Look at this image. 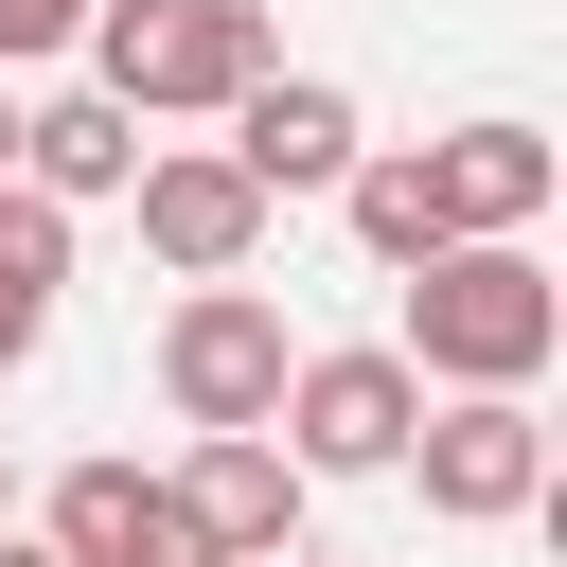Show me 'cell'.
<instances>
[{
    "mask_svg": "<svg viewBox=\"0 0 567 567\" xmlns=\"http://www.w3.org/2000/svg\"><path fill=\"white\" fill-rule=\"evenodd\" d=\"M71 53H89V89H106L124 124H195V106L230 124V106L284 71V53H266V0H89Z\"/></svg>",
    "mask_w": 567,
    "mask_h": 567,
    "instance_id": "cell-2",
    "label": "cell"
},
{
    "mask_svg": "<svg viewBox=\"0 0 567 567\" xmlns=\"http://www.w3.org/2000/svg\"><path fill=\"white\" fill-rule=\"evenodd\" d=\"M142 248L177 266V284H248V248H266V195L213 159V142H142Z\"/></svg>",
    "mask_w": 567,
    "mask_h": 567,
    "instance_id": "cell-7",
    "label": "cell"
},
{
    "mask_svg": "<svg viewBox=\"0 0 567 567\" xmlns=\"http://www.w3.org/2000/svg\"><path fill=\"white\" fill-rule=\"evenodd\" d=\"M124 177H142V124H124L106 89H53V106H18V195L89 213V195H124Z\"/></svg>",
    "mask_w": 567,
    "mask_h": 567,
    "instance_id": "cell-11",
    "label": "cell"
},
{
    "mask_svg": "<svg viewBox=\"0 0 567 567\" xmlns=\"http://www.w3.org/2000/svg\"><path fill=\"white\" fill-rule=\"evenodd\" d=\"M337 213H354V248H372V266H443V248H461V230H443V195H425V142H408V159H354V177H337Z\"/></svg>",
    "mask_w": 567,
    "mask_h": 567,
    "instance_id": "cell-13",
    "label": "cell"
},
{
    "mask_svg": "<svg viewBox=\"0 0 567 567\" xmlns=\"http://www.w3.org/2000/svg\"><path fill=\"white\" fill-rule=\"evenodd\" d=\"M0 496H18V478H0Z\"/></svg>",
    "mask_w": 567,
    "mask_h": 567,
    "instance_id": "cell-17",
    "label": "cell"
},
{
    "mask_svg": "<svg viewBox=\"0 0 567 567\" xmlns=\"http://www.w3.org/2000/svg\"><path fill=\"white\" fill-rule=\"evenodd\" d=\"M159 496H177V532H195L213 567H301V496H319V478H301L284 443H195Z\"/></svg>",
    "mask_w": 567,
    "mask_h": 567,
    "instance_id": "cell-8",
    "label": "cell"
},
{
    "mask_svg": "<svg viewBox=\"0 0 567 567\" xmlns=\"http://www.w3.org/2000/svg\"><path fill=\"white\" fill-rule=\"evenodd\" d=\"M549 177H567V159H549V124H514V106H496V124H461V142H425V195H443V230H461V248H532Z\"/></svg>",
    "mask_w": 567,
    "mask_h": 567,
    "instance_id": "cell-9",
    "label": "cell"
},
{
    "mask_svg": "<svg viewBox=\"0 0 567 567\" xmlns=\"http://www.w3.org/2000/svg\"><path fill=\"white\" fill-rule=\"evenodd\" d=\"M53 567H213L195 532H177V496L142 478V461H71L53 478V532H35Z\"/></svg>",
    "mask_w": 567,
    "mask_h": 567,
    "instance_id": "cell-10",
    "label": "cell"
},
{
    "mask_svg": "<svg viewBox=\"0 0 567 567\" xmlns=\"http://www.w3.org/2000/svg\"><path fill=\"white\" fill-rule=\"evenodd\" d=\"M408 390H532L549 354H567V284L532 266V248H443V266H408Z\"/></svg>",
    "mask_w": 567,
    "mask_h": 567,
    "instance_id": "cell-1",
    "label": "cell"
},
{
    "mask_svg": "<svg viewBox=\"0 0 567 567\" xmlns=\"http://www.w3.org/2000/svg\"><path fill=\"white\" fill-rule=\"evenodd\" d=\"M89 35V0H0V71H35V53H71Z\"/></svg>",
    "mask_w": 567,
    "mask_h": 567,
    "instance_id": "cell-14",
    "label": "cell"
},
{
    "mask_svg": "<svg viewBox=\"0 0 567 567\" xmlns=\"http://www.w3.org/2000/svg\"><path fill=\"white\" fill-rule=\"evenodd\" d=\"M0 567H53V549H18V532H0Z\"/></svg>",
    "mask_w": 567,
    "mask_h": 567,
    "instance_id": "cell-16",
    "label": "cell"
},
{
    "mask_svg": "<svg viewBox=\"0 0 567 567\" xmlns=\"http://www.w3.org/2000/svg\"><path fill=\"white\" fill-rule=\"evenodd\" d=\"M390 478H425L443 532H514V514L549 496V425H532V390H443V408L408 425Z\"/></svg>",
    "mask_w": 567,
    "mask_h": 567,
    "instance_id": "cell-5",
    "label": "cell"
},
{
    "mask_svg": "<svg viewBox=\"0 0 567 567\" xmlns=\"http://www.w3.org/2000/svg\"><path fill=\"white\" fill-rule=\"evenodd\" d=\"M213 159H230V177L284 213V195H337L372 142H354V89H337V71H266V89L230 106V142H213Z\"/></svg>",
    "mask_w": 567,
    "mask_h": 567,
    "instance_id": "cell-6",
    "label": "cell"
},
{
    "mask_svg": "<svg viewBox=\"0 0 567 567\" xmlns=\"http://www.w3.org/2000/svg\"><path fill=\"white\" fill-rule=\"evenodd\" d=\"M284 372H301V337H284L266 284H177V319H159V408H177L195 443H266Z\"/></svg>",
    "mask_w": 567,
    "mask_h": 567,
    "instance_id": "cell-3",
    "label": "cell"
},
{
    "mask_svg": "<svg viewBox=\"0 0 567 567\" xmlns=\"http://www.w3.org/2000/svg\"><path fill=\"white\" fill-rule=\"evenodd\" d=\"M53 301H71V213L0 177V372H18L35 337H53Z\"/></svg>",
    "mask_w": 567,
    "mask_h": 567,
    "instance_id": "cell-12",
    "label": "cell"
},
{
    "mask_svg": "<svg viewBox=\"0 0 567 567\" xmlns=\"http://www.w3.org/2000/svg\"><path fill=\"white\" fill-rule=\"evenodd\" d=\"M0 177H18V89H0Z\"/></svg>",
    "mask_w": 567,
    "mask_h": 567,
    "instance_id": "cell-15",
    "label": "cell"
},
{
    "mask_svg": "<svg viewBox=\"0 0 567 567\" xmlns=\"http://www.w3.org/2000/svg\"><path fill=\"white\" fill-rule=\"evenodd\" d=\"M408 425H425V390H408V354H390V337L301 354V372H284V408H266V443H284L301 478H390V461H408Z\"/></svg>",
    "mask_w": 567,
    "mask_h": 567,
    "instance_id": "cell-4",
    "label": "cell"
}]
</instances>
